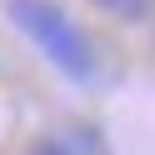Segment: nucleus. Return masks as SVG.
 Instances as JSON below:
<instances>
[{
	"label": "nucleus",
	"mask_w": 155,
	"mask_h": 155,
	"mask_svg": "<svg viewBox=\"0 0 155 155\" xmlns=\"http://www.w3.org/2000/svg\"><path fill=\"white\" fill-rule=\"evenodd\" d=\"M10 20L40 45V55L65 75V80L85 85L95 75V50H90V35L70 20V15L55 5V0H5Z\"/></svg>",
	"instance_id": "1"
},
{
	"label": "nucleus",
	"mask_w": 155,
	"mask_h": 155,
	"mask_svg": "<svg viewBox=\"0 0 155 155\" xmlns=\"http://www.w3.org/2000/svg\"><path fill=\"white\" fill-rule=\"evenodd\" d=\"M95 10H105L110 20H145V15L155 10V0H95Z\"/></svg>",
	"instance_id": "2"
},
{
	"label": "nucleus",
	"mask_w": 155,
	"mask_h": 155,
	"mask_svg": "<svg viewBox=\"0 0 155 155\" xmlns=\"http://www.w3.org/2000/svg\"><path fill=\"white\" fill-rule=\"evenodd\" d=\"M30 155H65V145L60 140H40V145H30Z\"/></svg>",
	"instance_id": "3"
}]
</instances>
